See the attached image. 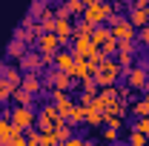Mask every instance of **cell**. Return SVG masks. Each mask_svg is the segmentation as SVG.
<instances>
[{
  "mask_svg": "<svg viewBox=\"0 0 149 146\" xmlns=\"http://www.w3.org/2000/svg\"><path fill=\"white\" fill-rule=\"evenodd\" d=\"M123 74L126 69H120V63L109 57L106 63H100L97 66V72H95V83H97V89H106V86H118L120 80H123Z\"/></svg>",
  "mask_w": 149,
  "mask_h": 146,
  "instance_id": "cell-1",
  "label": "cell"
},
{
  "mask_svg": "<svg viewBox=\"0 0 149 146\" xmlns=\"http://www.w3.org/2000/svg\"><path fill=\"white\" fill-rule=\"evenodd\" d=\"M115 12H118V9H115V3H112V0H95V3L86 6L83 20H86V23H92V26H106Z\"/></svg>",
  "mask_w": 149,
  "mask_h": 146,
  "instance_id": "cell-2",
  "label": "cell"
},
{
  "mask_svg": "<svg viewBox=\"0 0 149 146\" xmlns=\"http://www.w3.org/2000/svg\"><path fill=\"white\" fill-rule=\"evenodd\" d=\"M106 26H109V32H112V37H115V40H135V37H138L135 26L126 20V15H118V12H115V15L109 17V23H106Z\"/></svg>",
  "mask_w": 149,
  "mask_h": 146,
  "instance_id": "cell-3",
  "label": "cell"
},
{
  "mask_svg": "<svg viewBox=\"0 0 149 146\" xmlns=\"http://www.w3.org/2000/svg\"><path fill=\"white\" fill-rule=\"evenodd\" d=\"M60 120H63V117L57 115L55 106H52V103H43V106L37 109V123H35V129H37V132H52Z\"/></svg>",
  "mask_w": 149,
  "mask_h": 146,
  "instance_id": "cell-4",
  "label": "cell"
},
{
  "mask_svg": "<svg viewBox=\"0 0 149 146\" xmlns=\"http://www.w3.org/2000/svg\"><path fill=\"white\" fill-rule=\"evenodd\" d=\"M123 83L129 86L132 92H149V80H146V69L143 66H132V69H126V74H123Z\"/></svg>",
  "mask_w": 149,
  "mask_h": 146,
  "instance_id": "cell-5",
  "label": "cell"
},
{
  "mask_svg": "<svg viewBox=\"0 0 149 146\" xmlns=\"http://www.w3.org/2000/svg\"><path fill=\"white\" fill-rule=\"evenodd\" d=\"M12 123H15L20 132H29V129H35V123H37V112L26 109V106H12Z\"/></svg>",
  "mask_w": 149,
  "mask_h": 146,
  "instance_id": "cell-6",
  "label": "cell"
},
{
  "mask_svg": "<svg viewBox=\"0 0 149 146\" xmlns=\"http://www.w3.org/2000/svg\"><path fill=\"white\" fill-rule=\"evenodd\" d=\"M17 69H20L23 74H26V72H37V74H40L43 69H46V63H43V57H40L37 49H29V52L17 60Z\"/></svg>",
  "mask_w": 149,
  "mask_h": 146,
  "instance_id": "cell-7",
  "label": "cell"
},
{
  "mask_svg": "<svg viewBox=\"0 0 149 146\" xmlns=\"http://www.w3.org/2000/svg\"><path fill=\"white\" fill-rule=\"evenodd\" d=\"M69 52H72L74 57H83V60H89V57H92V52H95L92 37H74L72 46H69Z\"/></svg>",
  "mask_w": 149,
  "mask_h": 146,
  "instance_id": "cell-8",
  "label": "cell"
},
{
  "mask_svg": "<svg viewBox=\"0 0 149 146\" xmlns=\"http://www.w3.org/2000/svg\"><path fill=\"white\" fill-rule=\"evenodd\" d=\"M20 89H26L32 97H37V95L43 92V74H37V72H26V74H23V83H20Z\"/></svg>",
  "mask_w": 149,
  "mask_h": 146,
  "instance_id": "cell-9",
  "label": "cell"
},
{
  "mask_svg": "<svg viewBox=\"0 0 149 146\" xmlns=\"http://www.w3.org/2000/svg\"><path fill=\"white\" fill-rule=\"evenodd\" d=\"M132 26H135V32H141V29H146L149 26V9H141V6H132L129 15H126Z\"/></svg>",
  "mask_w": 149,
  "mask_h": 146,
  "instance_id": "cell-10",
  "label": "cell"
},
{
  "mask_svg": "<svg viewBox=\"0 0 149 146\" xmlns=\"http://www.w3.org/2000/svg\"><path fill=\"white\" fill-rule=\"evenodd\" d=\"M55 69H57V72H66L69 77H72V69H74V55L69 52V49H57V55H55Z\"/></svg>",
  "mask_w": 149,
  "mask_h": 146,
  "instance_id": "cell-11",
  "label": "cell"
},
{
  "mask_svg": "<svg viewBox=\"0 0 149 146\" xmlns=\"http://www.w3.org/2000/svg\"><path fill=\"white\" fill-rule=\"evenodd\" d=\"M57 49H60V40H57L55 32H49V35H43L37 40V52H49V55H55Z\"/></svg>",
  "mask_w": 149,
  "mask_h": 146,
  "instance_id": "cell-12",
  "label": "cell"
},
{
  "mask_svg": "<svg viewBox=\"0 0 149 146\" xmlns=\"http://www.w3.org/2000/svg\"><path fill=\"white\" fill-rule=\"evenodd\" d=\"M86 126L89 129H103V112L97 109V106H86Z\"/></svg>",
  "mask_w": 149,
  "mask_h": 146,
  "instance_id": "cell-13",
  "label": "cell"
},
{
  "mask_svg": "<svg viewBox=\"0 0 149 146\" xmlns=\"http://www.w3.org/2000/svg\"><path fill=\"white\" fill-rule=\"evenodd\" d=\"M12 103H15V106H26V109H35V97L26 89H15L12 92Z\"/></svg>",
  "mask_w": 149,
  "mask_h": 146,
  "instance_id": "cell-14",
  "label": "cell"
},
{
  "mask_svg": "<svg viewBox=\"0 0 149 146\" xmlns=\"http://www.w3.org/2000/svg\"><path fill=\"white\" fill-rule=\"evenodd\" d=\"M106 40H112L109 26H95V32H92V43H95V49H103V46H106Z\"/></svg>",
  "mask_w": 149,
  "mask_h": 146,
  "instance_id": "cell-15",
  "label": "cell"
},
{
  "mask_svg": "<svg viewBox=\"0 0 149 146\" xmlns=\"http://www.w3.org/2000/svg\"><path fill=\"white\" fill-rule=\"evenodd\" d=\"M26 52H29V46H26L23 40H15V37H12V43L6 46V55L12 57V60H20V57L26 55Z\"/></svg>",
  "mask_w": 149,
  "mask_h": 146,
  "instance_id": "cell-16",
  "label": "cell"
},
{
  "mask_svg": "<svg viewBox=\"0 0 149 146\" xmlns=\"http://www.w3.org/2000/svg\"><path fill=\"white\" fill-rule=\"evenodd\" d=\"M55 135H57V143H66V140L74 135V126L69 123V120H60V123L55 126Z\"/></svg>",
  "mask_w": 149,
  "mask_h": 146,
  "instance_id": "cell-17",
  "label": "cell"
},
{
  "mask_svg": "<svg viewBox=\"0 0 149 146\" xmlns=\"http://www.w3.org/2000/svg\"><path fill=\"white\" fill-rule=\"evenodd\" d=\"M52 106L57 109V115H60L63 120H69V115H72V109H74V97L69 95L66 100H60V103H52Z\"/></svg>",
  "mask_w": 149,
  "mask_h": 146,
  "instance_id": "cell-18",
  "label": "cell"
},
{
  "mask_svg": "<svg viewBox=\"0 0 149 146\" xmlns=\"http://www.w3.org/2000/svg\"><path fill=\"white\" fill-rule=\"evenodd\" d=\"M92 32H95V26H92V23H86L83 17H77V20H74V37H92Z\"/></svg>",
  "mask_w": 149,
  "mask_h": 146,
  "instance_id": "cell-19",
  "label": "cell"
},
{
  "mask_svg": "<svg viewBox=\"0 0 149 146\" xmlns=\"http://www.w3.org/2000/svg\"><path fill=\"white\" fill-rule=\"evenodd\" d=\"M6 80H9L15 89H20V83H23V72H20L17 66H6Z\"/></svg>",
  "mask_w": 149,
  "mask_h": 146,
  "instance_id": "cell-20",
  "label": "cell"
},
{
  "mask_svg": "<svg viewBox=\"0 0 149 146\" xmlns=\"http://www.w3.org/2000/svg\"><path fill=\"white\" fill-rule=\"evenodd\" d=\"M129 109H132L135 117H149V103L143 100V97H138L135 103H129Z\"/></svg>",
  "mask_w": 149,
  "mask_h": 146,
  "instance_id": "cell-21",
  "label": "cell"
},
{
  "mask_svg": "<svg viewBox=\"0 0 149 146\" xmlns=\"http://www.w3.org/2000/svg\"><path fill=\"white\" fill-rule=\"evenodd\" d=\"M69 123H72V126H80V123H86V109H83V106H77V103H74V109H72V115H69Z\"/></svg>",
  "mask_w": 149,
  "mask_h": 146,
  "instance_id": "cell-22",
  "label": "cell"
},
{
  "mask_svg": "<svg viewBox=\"0 0 149 146\" xmlns=\"http://www.w3.org/2000/svg\"><path fill=\"white\" fill-rule=\"evenodd\" d=\"M149 138L143 135V132H129V140H126V146H146Z\"/></svg>",
  "mask_w": 149,
  "mask_h": 146,
  "instance_id": "cell-23",
  "label": "cell"
},
{
  "mask_svg": "<svg viewBox=\"0 0 149 146\" xmlns=\"http://www.w3.org/2000/svg\"><path fill=\"white\" fill-rule=\"evenodd\" d=\"M138 43L135 40H118V55H135Z\"/></svg>",
  "mask_w": 149,
  "mask_h": 146,
  "instance_id": "cell-24",
  "label": "cell"
},
{
  "mask_svg": "<svg viewBox=\"0 0 149 146\" xmlns=\"http://www.w3.org/2000/svg\"><path fill=\"white\" fill-rule=\"evenodd\" d=\"M132 95H135V92H132L129 86H126V83H118V100H120V103H126V106H129Z\"/></svg>",
  "mask_w": 149,
  "mask_h": 146,
  "instance_id": "cell-25",
  "label": "cell"
},
{
  "mask_svg": "<svg viewBox=\"0 0 149 146\" xmlns=\"http://www.w3.org/2000/svg\"><path fill=\"white\" fill-rule=\"evenodd\" d=\"M95 97H97V95H92V92H77V100H74V103L86 109V106H92V103H95Z\"/></svg>",
  "mask_w": 149,
  "mask_h": 146,
  "instance_id": "cell-26",
  "label": "cell"
},
{
  "mask_svg": "<svg viewBox=\"0 0 149 146\" xmlns=\"http://www.w3.org/2000/svg\"><path fill=\"white\" fill-rule=\"evenodd\" d=\"M100 138H103V143H118V129H109V126H103L100 129Z\"/></svg>",
  "mask_w": 149,
  "mask_h": 146,
  "instance_id": "cell-27",
  "label": "cell"
},
{
  "mask_svg": "<svg viewBox=\"0 0 149 146\" xmlns=\"http://www.w3.org/2000/svg\"><path fill=\"white\" fill-rule=\"evenodd\" d=\"M115 60H118V63H120V69H132V66H135V60H138V57H135V55H115Z\"/></svg>",
  "mask_w": 149,
  "mask_h": 146,
  "instance_id": "cell-28",
  "label": "cell"
},
{
  "mask_svg": "<svg viewBox=\"0 0 149 146\" xmlns=\"http://www.w3.org/2000/svg\"><path fill=\"white\" fill-rule=\"evenodd\" d=\"M55 17H57V20H72V12H69V6H66V3L55 6Z\"/></svg>",
  "mask_w": 149,
  "mask_h": 146,
  "instance_id": "cell-29",
  "label": "cell"
},
{
  "mask_svg": "<svg viewBox=\"0 0 149 146\" xmlns=\"http://www.w3.org/2000/svg\"><path fill=\"white\" fill-rule=\"evenodd\" d=\"M40 143H43V146H55V143H57L55 129H52V132H40Z\"/></svg>",
  "mask_w": 149,
  "mask_h": 146,
  "instance_id": "cell-30",
  "label": "cell"
},
{
  "mask_svg": "<svg viewBox=\"0 0 149 146\" xmlns=\"http://www.w3.org/2000/svg\"><path fill=\"white\" fill-rule=\"evenodd\" d=\"M100 52H103L106 57H115V55H118V40H115V37H112V40H106V46H103Z\"/></svg>",
  "mask_w": 149,
  "mask_h": 146,
  "instance_id": "cell-31",
  "label": "cell"
},
{
  "mask_svg": "<svg viewBox=\"0 0 149 146\" xmlns=\"http://www.w3.org/2000/svg\"><path fill=\"white\" fill-rule=\"evenodd\" d=\"M69 97V92H60V89H49V103H60V100H66Z\"/></svg>",
  "mask_w": 149,
  "mask_h": 146,
  "instance_id": "cell-32",
  "label": "cell"
},
{
  "mask_svg": "<svg viewBox=\"0 0 149 146\" xmlns=\"http://www.w3.org/2000/svg\"><path fill=\"white\" fill-rule=\"evenodd\" d=\"M135 43H138V46H143V49H149V26L138 32V37H135Z\"/></svg>",
  "mask_w": 149,
  "mask_h": 146,
  "instance_id": "cell-33",
  "label": "cell"
},
{
  "mask_svg": "<svg viewBox=\"0 0 149 146\" xmlns=\"http://www.w3.org/2000/svg\"><path fill=\"white\" fill-rule=\"evenodd\" d=\"M26 140H29V146H43V143H40V132H37V129H29V132H26Z\"/></svg>",
  "mask_w": 149,
  "mask_h": 146,
  "instance_id": "cell-34",
  "label": "cell"
},
{
  "mask_svg": "<svg viewBox=\"0 0 149 146\" xmlns=\"http://www.w3.org/2000/svg\"><path fill=\"white\" fill-rule=\"evenodd\" d=\"M106 60H109V57L103 55L100 49H95V52H92V57H89V63H95V66H100V63H106Z\"/></svg>",
  "mask_w": 149,
  "mask_h": 146,
  "instance_id": "cell-35",
  "label": "cell"
},
{
  "mask_svg": "<svg viewBox=\"0 0 149 146\" xmlns=\"http://www.w3.org/2000/svg\"><path fill=\"white\" fill-rule=\"evenodd\" d=\"M63 146H86V138H80V135H72V138H69Z\"/></svg>",
  "mask_w": 149,
  "mask_h": 146,
  "instance_id": "cell-36",
  "label": "cell"
},
{
  "mask_svg": "<svg viewBox=\"0 0 149 146\" xmlns=\"http://www.w3.org/2000/svg\"><path fill=\"white\" fill-rule=\"evenodd\" d=\"M9 146H29V140H26V132H23V135H17V138H12V140H9Z\"/></svg>",
  "mask_w": 149,
  "mask_h": 146,
  "instance_id": "cell-37",
  "label": "cell"
},
{
  "mask_svg": "<svg viewBox=\"0 0 149 146\" xmlns=\"http://www.w3.org/2000/svg\"><path fill=\"white\" fill-rule=\"evenodd\" d=\"M132 6H141V9H146V6H149V0H132Z\"/></svg>",
  "mask_w": 149,
  "mask_h": 146,
  "instance_id": "cell-38",
  "label": "cell"
},
{
  "mask_svg": "<svg viewBox=\"0 0 149 146\" xmlns=\"http://www.w3.org/2000/svg\"><path fill=\"white\" fill-rule=\"evenodd\" d=\"M86 146H103V143H95L92 138H86Z\"/></svg>",
  "mask_w": 149,
  "mask_h": 146,
  "instance_id": "cell-39",
  "label": "cell"
},
{
  "mask_svg": "<svg viewBox=\"0 0 149 146\" xmlns=\"http://www.w3.org/2000/svg\"><path fill=\"white\" fill-rule=\"evenodd\" d=\"M141 97H143V100H146V103H149V92H143V95H141Z\"/></svg>",
  "mask_w": 149,
  "mask_h": 146,
  "instance_id": "cell-40",
  "label": "cell"
},
{
  "mask_svg": "<svg viewBox=\"0 0 149 146\" xmlns=\"http://www.w3.org/2000/svg\"><path fill=\"white\" fill-rule=\"evenodd\" d=\"M89 3H95V0H83V6H89Z\"/></svg>",
  "mask_w": 149,
  "mask_h": 146,
  "instance_id": "cell-41",
  "label": "cell"
},
{
  "mask_svg": "<svg viewBox=\"0 0 149 146\" xmlns=\"http://www.w3.org/2000/svg\"><path fill=\"white\" fill-rule=\"evenodd\" d=\"M55 146H63V143H55Z\"/></svg>",
  "mask_w": 149,
  "mask_h": 146,
  "instance_id": "cell-42",
  "label": "cell"
},
{
  "mask_svg": "<svg viewBox=\"0 0 149 146\" xmlns=\"http://www.w3.org/2000/svg\"><path fill=\"white\" fill-rule=\"evenodd\" d=\"M146 80H149V72H146Z\"/></svg>",
  "mask_w": 149,
  "mask_h": 146,
  "instance_id": "cell-43",
  "label": "cell"
},
{
  "mask_svg": "<svg viewBox=\"0 0 149 146\" xmlns=\"http://www.w3.org/2000/svg\"><path fill=\"white\" fill-rule=\"evenodd\" d=\"M115 146H120V143H115Z\"/></svg>",
  "mask_w": 149,
  "mask_h": 146,
  "instance_id": "cell-44",
  "label": "cell"
},
{
  "mask_svg": "<svg viewBox=\"0 0 149 146\" xmlns=\"http://www.w3.org/2000/svg\"><path fill=\"white\" fill-rule=\"evenodd\" d=\"M49 3H52V0H49Z\"/></svg>",
  "mask_w": 149,
  "mask_h": 146,
  "instance_id": "cell-45",
  "label": "cell"
},
{
  "mask_svg": "<svg viewBox=\"0 0 149 146\" xmlns=\"http://www.w3.org/2000/svg\"><path fill=\"white\" fill-rule=\"evenodd\" d=\"M146 146H149V143H146Z\"/></svg>",
  "mask_w": 149,
  "mask_h": 146,
  "instance_id": "cell-46",
  "label": "cell"
}]
</instances>
